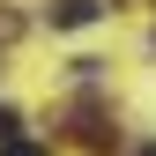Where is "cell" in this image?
Here are the masks:
<instances>
[{"label": "cell", "mask_w": 156, "mask_h": 156, "mask_svg": "<svg viewBox=\"0 0 156 156\" xmlns=\"http://www.w3.org/2000/svg\"><path fill=\"white\" fill-rule=\"evenodd\" d=\"M45 15H52V30H89L97 15H104V0H52Z\"/></svg>", "instance_id": "obj_1"}, {"label": "cell", "mask_w": 156, "mask_h": 156, "mask_svg": "<svg viewBox=\"0 0 156 156\" xmlns=\"http://www.w3.org/2000/svg\"><path fill=\"white\" fill-rule=\"evenodd\" d=\"M15 126H23V119H15V104H0V149L15 141Z\"/></svg>", "instance_id": "obj_2"}, {"label": "cell", "mask_w": 156, "mask_h": 156, "mask_svg": "<svg viewBox=\"0 0 156 156\" xmlns=\"http://www.w3.org/2000/svg\"><path fill=\"white\" fill-rule=\"evenodd\" d=\"M23 37V15H0V45H15Z\"/></svg>", "instance_id": "obj_3"}, {"label": "cell", "mask_w": 156, "mask_h": 156, "mask_svg": "<svg viewBox=\"0 0 156 156\" xmlns=\"http://www.w3.org/2000/svg\"><path fill=\"white\" fill-rule=\"evenodd\" d=\"M0 156H45V149H30V141H8V149H0Z\"/></svg>", "instance_id": "obj_4"}, {"label": "cell", "mask_w": 156, "mask_h": 156, "mask_svg": "<svg viewBox=\"0 0 156 156\" xmlns=\"http://www.w3.org/2000/svg\"><path fill=\"white\" fill-rule=\"evenodd\" d=\"M141 156H156V149H141Z\"/></svg>", "instance_id": "obj_5"}, {"label": "cell", "mask_w": 156, "mask_h": 156, "mask_svg": "<svg viewBox=\"0 0 156 156\" xmlns=\"http://www.w3.org/2000/svg\"><path fill=\"white\" fill-rule=\"evenodd\" d=\"M149 45H156V37H149Z\"/></svg>", "instance_id": "obj_6"}]
</instances>
